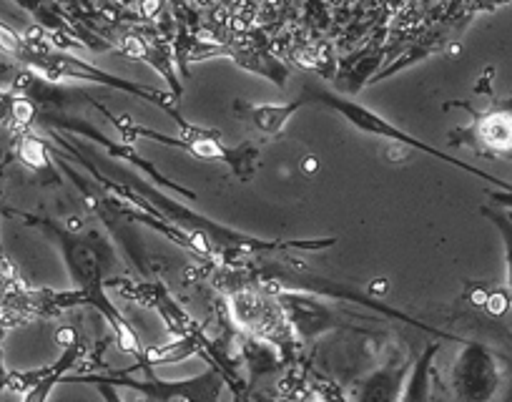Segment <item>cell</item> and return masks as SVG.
<instances>
[{
    "label": "cell",
    "instance_id": "cell-1",
    "mask_svg": "<svg viewBox=\"0 0 512 402\" xmlns=\"http://www.w3.org/2000/svg\"><path fill=\"white\" fill-rule=\"evenodd\" d=\"M6 217L21 219L26 227L38 229L43 237H48L56 244L63 257V264H66L68 277L73 282V289H78L83 299H86V305H91L108 322L121 352L139 357L144 352L139 332L128 325V320L121 315L116 302H111V297H108V279H111L118 262L111 239L103 232H98V229L78 232V229L66 227V224L56 222V219L41 217V214L6 209Z\"/></svg>",
    "mask_w": 512,
    "mask_h": 402
},
{
    "label": "cell",
    "instance_id": "cell-2",
    "mask_svg": "<svg viewBox=\"0 0 512 402\" xmlns=\"http://www.w3.org/2000/svg\"><path fill=\"white\" fill-rule=\"evenodd\" d=\"M93 109L101 111V114L106 116L113 126H116V131L121 134V139L156 141V144L169 146V149L186 151V154L194 156V159L219 161V164L229 166L231 174H234L241 184L251 181L254 171L259 169V144H256V139L244 141V144H239V146H226L224 141H221L219 131L201 129V126H196L194 131H181V134L171 136V134H164V131L151 129V126L139 124V121H134L131 116L111 114V111H108L101 101H98Z\"/></svg>",
    "mask_w": 512,
    "mask_h": 402
},
{
    "label": "cell",
    "instance_id": "cell-3",
    "mask_svg": "<svg viewBox=\"0 0 512 402\" xmlns=\"http://www.w3.org/2000/svg\"><path fill=\"white\" fill-rule=\"evenodd\" d=\"M302 93L309 98V106H322V109H327V111H332V114L342 116V119L347 121L352 129L362 131V134L377 136V139L392 141V144H397V146H407V149L422 151V154L432 156V159L445 161V164H450V166H457V169L467 171V174L477 176V179L490 181V184L500 186V189H505V191L512 189V184H507V181L497 179V176L487 174V171L477 169V166L465 164V161H457L455 156H450L447 151H442V149H435V146H430L427 141L415 139V136L407 134L405 129H400L397 124L387 121L384 116H379L377 111L369 109V106L359 104V101H354V98H349V96H342V93L329 91V88L319 86L317 81L304 83Z\"/></svg>",
    "mask_w": 512,
    "mask_h": 402
},
{
    "label": "cell",
    "instance_id": "cell-4",
    "mask_svg": "<svg viewBox=\"0 0 512 402\" xmlns=\"http://www.w3.org/2000/svg\"><path fill=\"white\" fill-rule=\"evenodd\" d=\"M108 287H116L123 297L136 299L139 305L154 310L156 315L166 322V330L171 332V337L196 342V345L201 347V360L209 362V367H216L229 385H244V382L239 380V375H236L234 367H231V362L224 357V352L219 350V345H216L211 337H206V332L201 330L199 322L171 297V292L159 282V279H141V282H134V279L111 277L108 279Z\"/></svg>",
    "mask_w": 512,
    "mask_h": 402
},
{
    "label": "cell",
    "instance_id": "cell-5",
    "mask_svg": "<svg viewBox=\"0 0 512 402\" xmlns=\"http://www.w3.org/2000/svg\"><path fill=\"white\" fill-rule=\"evenodd\" d=\"M63 382H86V385H96L101 387L103 392L116 390H131L136 392L144 400H156V402H169V400H191V402H206V400H216L224 390V375H221L216 367H209L201 375L189 377V380H179V382H169V380H159L154 377V372L149 375V380H134L131 372L118 370V372H108V375H66Z\"/></svg>",
    "mask_w": 512,
    "mask_h": 402
},
{
    "label": "cell",
    "instance_id": "cell-6",
    "mask_svg": "<svg viewBox=\"0 0 512 402\" xmlns=\"http://www.w3.org/2000/svg\"><path fill=\"white\" fill-rule=\"evenodd\" d=\"M442 109H462L472 119V124L452 129L447 144L470 149L482 159L512 161V96L492 101L487 109H475L467 101H447Z\"/></svg>",
    "mask_w": 512,
    "mask_h": 402
},
{
    "label": "cell",
    "instance_id": "cell-7",
    "mask_svg": "<svg viewBox=\"0 0 512 402\" xmlns=\"http://www.w3.org/2000/svg\"><path fill=\"white\" fill-rule=\"evenodd\" d=\"M229 305L234 312L236 327H241L249 337L272 342L284 352L297 345V335H294L279 294L256 287H234V292L229 294Z\"/></svg>",
    "mask_w": 512,
    "mask_h": 402
},
{
    "label": "cell",
    "instance_id": "cell-8",
    "mask_svg": "<svg viewBox=\"0 0 512 402\" xmlns=\"http://www.w3.org/2000/svg\"><path fill=\"white\" fill-rule=\"evenodd\" d=\"M48 144H51V141H48ZM51 151H53V159L58 161V166H61L63 174L73 181V186H76V191L81 194V199L86 201L88 212L96 214V217L106 224V229L111 232V237L121 244L123 252L128 254V259L136 264V269H139L141 274H149V267H146V262H144V249H141L139 239H136V229H134L136 224L126 222V219L118 214L116 199H113L111 191L103 189L98 181L86 179L81 171L73 169V166L68 164L66 154H63L58 146L51 144Z\"/></svg>",
    "mask_w": 512,
    "mask_h": 402
},
{
    "label": "cell",
    "instance_id": "cell-9",
    "mask_svg": "<svg viewBox=\"0 0 512 402\" xmlns=\"http://www.w3.org/2000/svg\"><path fill=\"white\" fill-rule=\"evenodd\" d=\"M211 56H229L231 61L236 63V66L246 68V71L256 73V76H264L269 78L272 83H277V86H287V78H289V66L284 61H279L277 56H272V53L267 51V48L262 46H251V43H196V46H189L184 48V51H179V63L181 68H184V76L189 78V63L194 61H204V58H211Z\"/></svg>",
    "mask_w": 512,
    "mask_h": 402
},
{
    "label": "cell",
    "instance_id": "cell-10",
    "mask_svg": "<svg viewBox=\"0 0 512 402\" xmlns=\"http://www.w3.org/2000/svg\"><path fill=\"white\" fill-rule=\"evenodd\" d=\"M500 382V365L480 342H465L452 367V390L460 400H490Z\"/></svg>",
    "mask_w": 512,
    "mask_h": 402
},
{
    "label": "cell",
    "instance_id": "cell-11",
    "mask_svg": "<svg viewBox=\"0 0 512 402\" xmlns=\"http://www.w3.org/2000/svg\"><path fill=\"white\" fill-rule=\"evenodd\" d=\"M63 332H66L68 337L66 350H63V355L58 357L53 365L31 372H8L6 387L21 392L26 400H46V397L51 395L53 387H56L58 382H63V377H66L68 372L83 360V355H86V342H83L73 330Z\"/></svg>",
    "mask_w": 512,
    "mask_h": 402
},
{
    "label": "cell",
    "instance_id": "cell-12",
    "mask_svg": "<svg viewBox=\"0 0 512 402\" xmlns=\"http://www.w3.org/2000/svg\"><path fill=\"white\" fill-rule=\"evenodd\" d=\"M307 106L309 98L304 93H299V98H294V101H284V104H279V101L277 104H267V101H241V98H236L234 114L244 121L254 139L269 141L282 136L292 116L297 111L307 109Z\"/></svg>",
    "mask_w": 512,
    "mask_h": 402
},
{
    "label": "cell",
    "instance_id": "cell-13",
    "mask_svg": "<svg viewBox=\"0 0 512 402\" xmlns=\"http://www.w3.org/2000/svg\"><path fill=\"white\" fill-rule=\"evenodd\" d=\"M118 51L126 53V56L136 58V61H146L154 71H159L161 76L169 81L171 93L176 98H181L184 93V86L179 81V73H176V61L171 56L169 46L164 41L154 36H146V33H126V36L118 41Z\"/></svg>",
    "mask_w": 512,
    "mask_h": 402
},
{
    "label": "cell",
    "instance_id": "cell-14",
    "mask_svg": "<svg viewBox=\"0 0 512 402\" xmlns=\"http://www.w3.org/2000/svg\"><path fill=\"white\" fill-rule=\"evenodd\" d=\"M16 154L26 169L36 171V176H48V181L61 184V179L56 174V166H53V151L48 139L33 134L31 129H23L16 141Z\"/></svg>",
    "mask_w": 512,
    "mask_h": 402
},
{
    "label": "cell",
    "instance_id": "cell-15",
    "mask_svg": "<svg viewBox=\"0 0 512 402\" xmlns=\"http://www.w3.org/2000/svg\"><path fill=\"white\" fill-rule=\"evenodd\" d=\"M440 342H430V345L422 350V355L417 357L415 365H412L410 377H407L402 385L405 390L400 392V400H430L432 390H430V377H432V360L437 357L440 352Z\"/></svg>",
    "mask_w": 512,
    "mask_h": 402
},
{
    "label": "cell",
    "instance_id": "cell-16",
    "mask_svg": "<svg viewBox=\"0 0 512 402\" xmlns=\"http://www.w3.org/2000/svg\"><path fill=\"white\" fill-rule=\"evenodd\" d=\"M480 214L490 219L492 227L500 232L502 244H505V269H507V287L512 289V209L505 207H482Z\"/></svg>",
    "mask_w": 512,
    "mask_h": 402
},
{
    "label": "cell",
    "instance_id": "cell-17",
    "mask_svg": "<svg viewBox=\"0 0 512 402\" xmlns=\"http://www.w3.org/2000/svg\"><path fill=\"white\" fill-rule=\"evenodd\" d=\"M487 199L492 201V204H497V207H505V209H512V189H502V191H487Z\"/></svg>",
    "mask_w": 512,
    "mask_h": 402
},
{
    "label": "cell",
    "instance_id": "cell-18",
    "mask_svg": "<svg viewBox=\"0 0 512 402\" xmlns=\"http://www.w3.org/2000/svg\"><path fill=\"white\" fill-rule=\"evenodd\" d=\"M507 289H510V287H507ZM510 292H512V289H510Z\"/></svg>",
    "mask_w": 512,
    "mask_h": 402
}]
</instances>
